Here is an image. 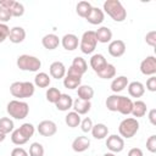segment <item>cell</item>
<instances>
[{
    "mask_svg": "<svg viewBox=\"0 0 156 156\" xmlns=\"http://www.w3.org/2000/svg\"><path fill=\"white\" fill-rule=\"evenodd\" d=\"M146 89L149 91H156V77L155 76H151L146 80Z\"/></svg>",
    "mask_w": 156,
    "mask_h": 156,
    "instance_id": "f6af8a7d",
    "label": "cell"
},
{
    "mask_svg": "<svg viewBox=\"0 0 156 156\" xmlns=\"http://www.w3.org/2000/svg\"><path fill=\"white\" fill-rule=\"evenodd\" d=\"M6 111L10 115V117L15 119H24L29 113V106L24 101L11 100L6 106Z\"/></svg>",
    "mask_w": 156,
    "mask_h": 156,
    "instance_id": "3957f363",
    "label": "cell"
},
{
    "mask_svg": "<svg viewBox=\"0 0 156 156\" xmlns=\"http://www.w3.org/2000/svg\"><path fill=\"white\" fill-rule=\"evenodd\" d=\"M15 4V0H0V6L10 10L12 7V5Z\"/></svg>",
    "mask_w": 156,
    "mask_h": 156,
    "instance_id": "c3c4849f",
    "label": "cell"
},
{
    "mask_svg": "<svg viewBox=\"0 0 156 156\" xmlns=\"http://www.w3.org/2000/svg\"><path fill=\"white\" fill-rule=\"evenodd\" d=\"M80 83H82V76L66 73V76L63 78V85L67 89H76L80 85Z\"/></svg>",
    "mask_w": 156,
    "mask_h": 156,
    "instance_id": "44dd1931",
    "label": "cell"
},
{
    "mask_svg": "<svg viewBox=\"0 0 156 156\" xmlns=\"http://www.w3.org/2000/svg\"><path fill=\"white\" fill-rule=\"evenodd\" d=\"M118 99H119V95H117V94L110 95V96L106 99V107H107V110H108V111H112V112H117Z\"/></svg>",
    "mask_w": 156,
    "mask_h": 156,
    "instance_id": "e575fe53",
    "label": "cell"
},
{
    "mask_svg": "<svg viewBox=\"0 0 156 156\" xmlns=\"http://www.w3.org/2000/svg\"><path fill=\"white\" fill-rule=\"evenodd\" d=\"M10 41L13 44H20L26 39V30L22 27H13L10 29V34H9Z\"/></svg>",
    "mask_w": 156,
    "mask_h": 156,
    "instance_id": "e0dca14e",
    "label": "cell"
},
{
    "mask_svg": "<svg viewBox=\"0 0 156 156\" xmlns=\"http://www.w3.org/2000/svg\"><path fill=\"white\" fill-rule=\"evenodd\" d=\"M93 121L89 118V117H85L84 119H82L80 121V128H82V130L84 132V133H88V132H90L91 130V128H93Z\"/></svg>",
    "mask_w": 156,
    "mask_h": 156,
    "instance_id": "ab89813d",
    "label": "cell"
},
{
    "mask_svg": "<svg viewBox=\"0 0 156 156\" xmlns=\"http://www.w3.org/2000/svg\"><path fill=\"white\" fill-rule=\"evenodd\" d=\"M11 141H12L15 145H23V144H26V143L28 141V139H26V138L22 135V133L20 132V129L17 128V129H15V130L12 132V134H11Z\"/></svg>",
    "mask_w": 156,
    "mask_h": 156,
    "instance_id": "8d00e7d4",
    "label": "cell"
},
{
    "mask_svg": "<svg viewBox=\"0 0 156 156\" xmlns=\"http://www.w3.org/2000/svg\"><path fill=\"white\" fill-rule=\"evenodd\" d=\"M104 11L116 22H123L127 17V10L118 0H107L104 2Z\"/></svg>",
    "mask_w": 156,
    "mask_h": 156,
    "instance_id": "6da1fadb",
    "label": "cell"
},
{
    "mask_svg": "<svg viewBox=\"0 0 156 156\" xmlns=\"http://www.w3.org/2000/svg\"><path fill=\"white\" fill-rule=\"evenodd\" d=\"M149 121L151 122L152 126H156V110L155 108L150 110V112H149Z\"/></svg>",
    "mask_w": 156,
    "mask_h": 156,
    "instance_id": "681fc988",
    "label": "cell"
},
{
    "mask_svg": "<svg viewBox=\"0 0 156 156\" xmlns=\"http://www.w3.org/2000/svg\"><path fill=\"white\" fill-rule=\"evenodd\" d=\"M128 87V78L126 76H119L117 78H115L111 83V90L113 93H121L122 90H124Z\"/></svg>",
    "mask_w": 156,
    "mask_h": 156,
    "instance_id": "d4e9b609",
    "label": "cell"
},
{
    "mask_svg": "<svg viewBox=\"0 0 156 156\" xmlns=\"http://www.w3.org/2000/svg\"><path fill=\"white\" fill-rule=\"evenodd\" d=\"M88 69V65H87V61L80 57V56H77L73 58L72 61V65L71 67L68 68V71H66V73H71V74H77V76H83Z\"/></svg>",
    "mask_w": 156,
    "mask_h": 156,
    "instance_id": "52a82bcc",
    "label": "cell"
},
{
    "mask_svg": "<svg viewBox=\"0 0 156 156\" xmlns=\"http://www.w3.org/2000/svg\"><path fill=\"white\" fill-rule=\"evenodd\" d=\"M90 132H91V134H93V136H94L95 139L101 140V139H104V138L107 136V134H108V128H107V126H105L104 123H96L95 126H93V128H91Z\"/></svg>",
    "mask_w": 156,
    "mask_h": 156,
    "instance_id": "484cf974",
    "label": "cell"
},
{
    "mask_svg": "<svg viewBox=\"0 0 156 156\" xmlns=\"http://www.w3.org/2000/svg\"><path fill=\"white\" fill-rule=\"evenodd\" d=\"M106 146L111 152H121L124 149V140L122 136L112 134L106 139Z\"/></svg>",
    "mask_w": 156,
    "mask_h": 156,
    "instance_id": "ba28073f",
    "label": "cell"
},
{
    "mask_svg": "<svg viewBox=\"0 0 156 156\" xmlns=\"http://www.w3.org/2000/svg\"><path fill=\"white\" fill-rule=\"evenodd\" d=\"M5 138H6V136H5V134L0 132V143H1V141H4V140H5Z\"/></svg>",
    "mask_w": 156,
    "mask_h": 156,
    "instance_id": "f907efd6",
    "label": "cell"
},
{
    "mask_svg": "<svg viewBox=\"0 0 156 156\" xmlns=\"http://www.w3.org/2000/svg\"><path fill=\"white\" fill-rule=\"evenodd\" d=\"M90 146V140L87 136H77L73 143H72V149L76 152H83L85 150H88Z\"/></svg>",
    "mask_w": 156,
    "mask_h": 156,
    "instance_id": "ffe728a7",
    "label": "cell"
},
{
    "mask_svg": "<svg viewBox=\"0 0 156 156\" xmlns=\"http://www.w3.org/2000/svg\"><path fill=\"white\" fill-rule=\"evenodd\" d=\"M11 17H12V15H11L10 10L0 6V23H5V22L10 21Z\"/></svg>",
    "mask_w": 156,
    "mask_h": 156,
    "instance_id": "60d3db41",
    "label": "cell"
},
{
    "mask_svg": "<svg viewBox=\"0 0 156 156\" xmlns=\"http://www.w3.org/2000/svg\"><path fill=\"white\" fill-rule=\"evenodd\" d=\"M146 149L150 152H156V135H151L146 140Z\"/></svg>",
    "mask_w": 156,
    "mask_h": 156,
    "instance_id": "7bdbcfd3",
    "label": "cell"
},
{
    "mask_svg": "<svg viewBox=\"0 0 156 156\" xmlns=\"http://www.w3.org/2000/svg\"><path fill=\"white\" fill-rule=\"evenodd\" d=\"M77 95H78V99L90 101L91 98L94 96V89L90 85H79L77 90Z\"/></svg>",
    "mask_w": 156,
    "mask_h": 156,
    "instance_id": "4316f807",
    "label": "cell"
},
{
    "mask_svg": "<svg viewBox=\"0 0 156 156\" xmlns=\"http://www.w3.org/2000/svg\"><path fill=\"white\" fill-rule=\"evenodd\" d=\"M132 108H133V101L127 98V96H122L119 95L118 99V106H117V112L127 116L132 113Z\"/></svg>",
    "mask_w": 156,
    "mask_h": 156,
    "instance_id": "5bb4252c",
    "label": "cell"
},
{
    "mask_svg": "<svg viewBox=\"0 0 156 156\" xmlns=\"http://www.w3.org/2000/svg\"><path fill=\"white\" fill-rule=\"evenodd\" d=\"M37 129H38V133L40 135H43V136H52L57 132L56 123L52 122V121H48V119L46 121H41L38 124Z\"/></svg>",
    "mask_w": 156,
    "mask_h": 156,
    "instance_id": "30bf717a",
    "label": "cell"
},
{
    "mask_svg": "<svg viewBox=\"0 0 156 156\" xmlns=\"http://www.w3.org/2000/svg\"><path fill=\"white\" fill-rule=\"evenodd\" d=\"M72 105H73V100L72 96H69L68 94H61V96L55 104L58 111H68L69 108H72Z\"/></svg>",
    "mask_w": 156,
    "mask_h": 156,
    "instance_id": "7402d4cb",
    "label": "cell"
},
{
    "mask_svg": "<svg viewBox=\"0 0 156 156\" xmlns=\"http://www.w3.org/2000/svg\"><path fill=\"white\" fill-rule=\"evenodd\" d=\"M61 91L57 88H49L46 90V100L51 104H56V101L58 100V98L61 96Z\"/></svg>",
    "mask_w": 156,
    "mask_h": 156,
    "instance_id": "d590c367",
    "label": "cell"
},
{
    "mask_svg": "<svg viewBox=\"0 0 156 156\" xmlns=\"http://www.w3.org/2000/svg\"><path fill=\"white\" fill-rule=\"evenodd\" d=\"M80 116L77 113V112H74V111H72V112H68L67 115H66V117H65V122H66V124L68 126V127H71V128H76V127H78L79 124H80Z\"/></svg>",
    "mask_w": 156,
    "mask_h": 156,
    "instance_id": "4dcf8cb0",
    "label": "cell"
},
{
    "mask_svg": "<svg viewBox=\"0 0 156 156\" xmlns=\"http://www.w3.org/2000/svg\"><path fill=\"white\" fill-rule=\"evenodd\" d=\"M107 49H108V54L112 57H121L126 52V44L121 39L112 40V41H110Z\"/></svg>",
    "mask_w": 156,
    "mask_h": 156,
    "instance_id": "8fae6325",
    "label": "cell"
},
{
    "mask_svg": "<svg viewBox=\"0 0 156 156\" xmlns=\"http://www.w3.org/2000/svg\"><path fill=\"white\" fill-rule=\"evenodd\" d=\"M34 84L30 82H13L10 85V93L13 98L26 99L30 98L34 94Z\"/></svg>",
    "mask_w": 156,
    "mask_h": 156,
    "instance_id": "7a4b0ae2",
    "label": "cell"
},
{
    "mask_svg": "<svg viewBox=\"0 0 156 156\" xmlns=\"http://www.w3.org/2000/svg\"><path fill=\"white\" fill-rule=\"evenodd\" d=\"M17 67L22 71H29V72H37L41 67V61L32 55H21L17 57Z\"/></svg>",
    "mask_w": 156,
    "mask_h": 156,
    "instance_id": "277c9868",
    "label": "cell"
},
{
    "mask_svg": "<svg viewBox=\"0 0 156 156\" xmlns=\"http://www.w3.org/2000/svg\"><path fill=\"white\" fill-rule=\"evenodd\" d=\"M128 93L132 98H141L145 93L144 84L140 82H132L128 83Z\"/></svg>",
    "mask_w": 156,
    "mask_h": 156,
    "instance_id": "cb8c5ba5",
    "label": "cell"
},
{
    "mask_svg": "<svg viewBox=\"0 0 156 156\" xmlns=\"http://www.w3.org/2000/svg\"><path fill=\"white\" fill-rule=\"evenodd\" d=\"M106 65H107V61L102 54H95L90 57V67L95 71V73L101 71Z\"/></svg>",
    "mask_w": 156,
    "mask_h": 156,
    "instance_id": "ac0fdd59",
    "label": "cell"
},
{
    "mask_svg": "<svg viewBox=\"0 0 156 156\" xmlns=\"http://www.w3.org/2000/svg\"><path fill=\"white\" fill-rule=\"evenodd\" d=\"M128 156H144V154H143L141 149H139V147H133V149L129 150Z\"/></svg>",
    "mask_w": 156,
    "mask_h": 156,
    "instance_id": "7dc6e473",
    "label": "cell"
},
{
    "mask_svg": "<svg viewBox=\"0 0 156 156\" xmlns=\"http://www.w3.org/2000/svg\"><path fill=\"white\" fill-rule=\"evenodd\" d=\"M11 156H28V152L23 147H15L11 151Z\"/></svg>",
    "mask_w": 156,
    "mask_h": 156,
    "instance_id": "bcb514c9",
    "label": "cell"
},
{
    "mask_svg": "<svg viewBox=\"0 0 156 156\" xmlns=\"http://www.w3.org/2000/svg\"><path fill=\"white\" fill-rule=\"evenodd\" d=\"M61 44L63 46V49L68 50V51H73L78 48V44H79V40H78V37L72 34V33H68V34H65L61 39Z\"/></svg>",
    "mask_w": 156,
    "mask_h": 156,
    "instance_id": "7c38bea8",
    "label": "cell"
},
{
    "mask_svg": "<svg viewBox=\"0 0 156 156\" xmlns=\"http://www.w3.org/2000/svg\"><path fill=\"white\" fill-rule=\"evenodd\" d=\"M60 43H61V40L56 34H46L41 39L43 46L48 50H55L60 45Z\"/></svg>",
    "mask_w": 156,
    "mask_h": 156,
    "instance_id": "2e32d148",
    "label": "cell"
},
{
    "mask_svg": "<svg viewBox=\"0 0 156 156\" xmlns=\"http://www.w3.org/2000/svg\"><path fill=\"white\" fill-rule=\"evenodd\" d=\"M145 41H146L147 45H150V46L154 48V46L156 45V30L149 32V33L145 35Z\"/></svg>",
    "mask_w": 156,
    "mask_h": 156,
    "instance_id": "ee69618b",
    "label": "cell"
},
{
    "mask_svg": "<svg viewBox=\"0 0 156 156\" xmlns=\"http://www.w3.org/2000/svg\"><path fill=\"white\" fill-rule=\"evenodd\" d=\"M49 71H50V76L55 79H61V78H65L66 76V67L60 61L52 62L49 67Z\"/></svg>",
    "mask_w": 156,
    "mask_h": 156,
    "instance_id": "4fadbf2b",
    "label": "cell"
},
{
    "mask_svg": "<svg viewBox=\"0 0 156 156\" xmlns=\"http://www.w3.org/2000/svg\"><path fill=\"white\" fill-rule=\"evenodd\" d=\"M98 40L95 37V32L94 30H87L83 33L80 41H79V49L83 54H91L95 48H96Z\"/></svg>",
    "mask_w": 156,
    "mask_h": 156,
    "instance_id": "8992f818",
    "label": "cell"
},
{
    "mask_svg": "<svg viewBox=\"0 0 156 156\" xmlns=\"http://www.w3.org/2000/svg\"><path fill=\"white\" fill-rule=\"evenodd\" d=\"M10 12L13 17H21L23 13H24V6L18 2V1H15V4L12 5V7L10 9Z\"/></svg>",
    "mask_w": 156,
    "mask_h": 156,
    "instance_id": "f35d334b",
    "label": "cell"
},
{
    "mask_svg": "<svg viewBox=\"0 0 156 156\" xmlns=\"http://www.w3.org/2000/svg\"><path fill=\"white\" fill-rule=\"evenodd\" d=\"M90 24H100L104 22L105 20V15H104V11L99 7H91V11L89 12V15L87 16L85 18Z\"/></svg>",
    "mask_w": 156,
    "mask_h": 156,
    "instance_id": "9a60e30c",
    "label": "cell"
},
{
    "mask_svg": "<svg viewBox=\"0 0 156 156\" xmlns=\"http://www.w3.org/2000/svg\"><path fill=\"white\" fill-rule=\"evenodd\" d=\"M18 129H20V132L22 133V135H23L26 139H28V140L34 135V132H35L34 126H33L32 123H29V122H28V123H23Z\"/></svg>",
    "mask_w": 156,
    "mask_h": 156,
    "instance_id": "836d02e7",
    "label": "cell"
},
{
    "mask_svg": "<svg viewBox=\"0 0 156 156\" xmlns=\"http://www.w3.org/2000/svg\"><path fill=\"white\" fill-rule=\"evenodd\" d=\"M13 121L9 117H2L0 118V132L4 133L5 135L13 132Z\"/></svg>",
    "mask_w": 156,
    "mask_h": 156,
    "instance_id": "d6a6232c",
    "label": "cell"
},
{
    "mask_svg": "<svg viewBox=\"0 0 156 156\" xmlns=\"http://www.w3.org/2000/svg\"><path fill=\"white\" fill-rule=\"evenodd\" d=\"M91 4L88 2V1H79L77 4V7H76V11L78 13V16L83 17V18H87V16L89 15V12L91 11Z\"/></svg>",
    "mask_w": 156,
    "mask_h": 156,
    "instance_id": "1f68e13d",
    "label": "cell"
},
{
    "mask_svg": "<svg viewBox=\"0 0 156 156\" xmlns=\"http://www.w3.org/2000/svg\"><path fill=\"white\" fill-rule=\"evenodd\" d=\"M50 77L49 74H46L45 72H39L35 77H34V84L39 88H48L50 85Z\"/></svg>",
    "mask_w": 156,
    "mask_h": 156,
    "instance_id": "f546056e",
    "label": "cell"
},
{
    "mask_svg": "<svg viewBox=\"0 0 156 156\" xmlns=\"http://www.w3.org/2000/svg\"><path fill=\"white\" fill-rule=\"evenodd\" d=\"M10 34V28L5 23H0V43L5 41L9 38Z\"/></svg>",
    "mask_w": 156,
    "mask_h": 156,
    "instance_id": "b9f144b4",
    "label": "cell"
},
{
    "mask_svg": "<svg viewBox=\"0 0 156 156\" xmlns=\"http://www.w3.org/2000/svg\"><path fill=\"white\" fill-rule=\"evenodd\" d=\"M29 156H44V147L40 143H33L29 146Z\"/></svg>",
    "mask_w": 156,
    "mask_h": 156,
    "instance_id": "74e56055",
    "label": "cell"
},
{
    "mask_svg": "<svg viewBox=\"0 0 156 156\" xmlns=\"http://www.w3.org/2000/svg\"><path fill=\"white\" fill-rule=\"evenodd\" d=\"M146 104L141 100H136L135 102H133V108H132V115L134 117H144L146 113Z\"/></svg>",
    "mask_w": 156,
    "mask_h": 156,
    "instance_id": "83f0119b",
    "label": "cell"
},
{
    "mask_svg": "<svg viewBox=\"0 0 156 156\" xmlns=\"http://www.w3.org/2000/svg\"><path fill=\"white\" fill-rule=\"evenodd\" d=\"M104 156H116L113 152H106V154H104Z\"/></svg>",
    "mask_w": 156,
    "mask_h": 156,
    "instance_id": "816d5d0a",
    "label": "cell"
},
{
    "mask_svg": "<svg viewBox=\"0 0 156 156\" xmlns=\"http://www.w3.org/2000/svg\"><path fill=\"white\" fill-rule=\"evenodd\" d=\"M138 130H139V122L136 121V118H133V117L124 118L119 123V127H118V132H119L121 136H123L126 139L133 138Z\"/></svg>",
    "mask_w": 156,
    "mask_h": 156,
    "instance_id": "5b68a950",
    "label": "cell"
},
{
    "mask_svg": "<svg viewBox=\"0 0 156 156\" xmlns=\"http://www.w3.org/2000/svg\"><path fill=\"white\" fill-rule=\"evenodd\" d=\"M140 72L144 76H155L156 73V57L155 56H147L144 58L140 63Z\"/></svg>",
    "mask_w": 156,
    "mask_h": 156,
    "instance_id": "9c48e42d",
    "label": "cell"
},
{
    "mask_svg": "<svg viewBox=\"0 0 156 156\" xmlns=\"http://www.w3.org/2000/svg\"><path fill=\"white\" fill-rule=\"evenodd\" d=\"M90 107H91V102H90V101L82 100V99H76V100L73 101V105H72V108H73L74 112H77L79 116L88 113V112L90 111Z\"/></svg>",
    "mask_w": 156,
    "mask_h": 156,
    "instance_id": "d6986e66",
    "label": "cell"
},
{
    "mask_svg": "<svg viewBox=\"0 0 156 156\" xmlns=\"http://www.w3.org/2000/svg\"><path fill=\"white\" fill-rule=\"evenodd\" d=\"M95 37H96V40L99 43H110L111 39H112V32L108 27H100L98 28V30L95 32Z\"/></svg>",
    "mask_w": 156,
    "mask_h": 156,
    "instance_id": "603a6c76",
    "label": "cell"
},
{
    "mask_svg": "<svg viewBox=\"0 0 156 156\" xmlns=\"http://www.w3.org/2000/svg\"><path fill=\"white\" fill-rule=\"evenodd\" d=\"M100 78H102V79H111V78H113L115 76H116V67L112 65V63H107L101 71H99L98 73H96Z\"/></svg>",
    "mask_w": 156,
    "mask_h": 156,
    "instance_id": "f1b7e54d",
    "label": "cell"
}]
</instances>
